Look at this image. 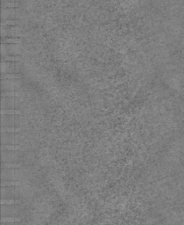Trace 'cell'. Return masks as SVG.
Returning <instances> with one entry per match:
<instances>
[{
    "label": "cell",
    "mask_w": 184,
    "mask_h": 225,
    "mask_svg": "<svg viewBox=\"0 0 184 225\" xmlns=\"http://www.w3.org/2000/svg\"><path fill=\"white\" fill-rule=\"evenodd\" d=\"M21 60L20 56L18 55H6L2 57V62H19Z\"/></svg>",
    "instance_id": "obj_10"
},
{
    "label": "cell",
    "mask_w": 184,
    "mask_h": 225,
    "mask_svg": "<svg viewBox=\"0 0 184 225\" xmlns=\"http://www.w3.org/2000/svg\"><path fill=\"white\" fill-rule=\"evenodd\" d=\"M2 169H19L23 168V164L20 163H2Z\"/></svg>",
    "instance_id": "obj_5"
},
{
    "label": "cell",
    "mask_w": 184,
    "mask_h": 225,
    "mask_svg": "<svg viewBox=\"0 0 184 225\" xmlns=\"http://www.w3.org/2000/svg\"><path fill=\"white\" fill-rule=\"evenodd\" d=\"M24 185L21 181H2L1 186H19Z\"/></svg>",
    "instance_id": "obj_13"
},
{
    "label": "cell",
    "mask_w": 184,
    "mask_h": 225,
    "mask_svg": "<svg viewBox=\"0 0 184 225\" xmlns=\"http://www.w3.org/2000/svg\"><path fill=\"white\" fill-rule=\"evenodd\" d=\"M2 205H21V202L19 199H1Z\"/></svg>",
    "instance_id": "obj_9"
},
{
    "label": "cell",
    "mask_w": 184,
    "mask_h": 225,
    "mask_svg": "<svg viewBox=\"0 0 184 225\" xmlns=\"http://www.w3.org/2000/svg\"><path fill=\"white\" fill-rule=\"evenodd\" d=\"M21 213L20 205H2L1 207V215L2 217H7V216H15L19 217V216Z\"/></svg>",
    "instance_id": "obj_3"
},
{
    "label": "cell",
    "mask_w": 184,
    "mask_h": 225,
    "mask_svg": "<svg viewBox=\"0 0 184 225\" xmlns=\"http://www.w3.org/2000/svg\"><path fill=\"white\" fill-rule=\"evenodd\" d=\"M1 54H2V57L9 55L8 54V50L6 48V45L5 44H2L1 43Z\"/></svg>",
    "instance_id": "obj_18"
},
{
    "label": "cell",
    "mask_w": 184,
    "mask_h": 225,
    "mask_svg": "<svg viewBox=\"0 0 184 225\" xmlns=\"http://www.w3.org/2000/svg\"><path fill=\"white\" fill-rule=\"evenodd\" d=\"M22 113L19 109H2L1 114L2 115H20Z\"/></svg>",
    "instance_id": "obj_6"
},
{
    "label": "cell",
    "mask_w": 184,
    "mask_h": 225,
    "mask_svg": "<svg viewBox=\"0 0 184 225\" xmlns=\"http://www.w3.org/2000/svg\"><path fill=\"white\" fill-rule=\"evenodd\" d=\"M1 96L3 98H5V97H20L21 93H19V92H3Z\"/></svg>",
    "instance_id": "obj_16"
},
{
    "label": "cell",
    "mask_w": 184,
    "mask_h": 225,
    "mask_svg": "<svg viewBox=\"0 0 184 225\" xmlns=\"http://www.w3.org/2000/svg\"><path fill=\"white\" fill-rule=\"evenodd\" d=\"M25 186H2L1 197L2 199H19L25 190Z\"/></svg>",
    "instance_id": "obj_2"
},
{
    "label": "cell",
    "mask_w": 184,
    "mask_h": 225,
    "mask_svg": "<svg viewBox=\"0 0 184 225\" xmlns=\"http://www.w3.org/2000/svg\"><path fill=\"white\" fill-rule=\"evenodd\" d=\"M20 5L16 2H7V3H3L2 7L3 8H15L19 7Z\"/></svg>",
    "instance_id": "obj_17"
},
{
    "label": "cell",
    "mask_w": 184,
    "mask_h": 225,
    "mask_svg": "<svg viewBox=\"0 0 184 225\" xmlns=\"http://www.w3.org/2000/svg\"><path fill=\"white\" fill-rule=\"evenodd\" d=\"M1 225H20V224H19V222H18V223H2Z\"/></svg>",
    "instance_id": "obj_19"
},
{
    "label": "cell",
    "mask_w": 184,
    "mask_h": 225,
    "mask_svg": "<svg viewBox=\"0 0 184 225\" xmlns=\"http://www.w3.org/2000/svg\"><path fill=\"white\" fill-rule=\"evenodd\" d=\"M22 76L19 73H5L1 75V79L3 80H9V79H19Z\"/></svg>",
    "instance_id": "obj_7"
},
{
    "label": "cell",
    "mask_w": 184,
    "mask_h": 225,
    "mask_svg": "<svg viewBox=\"0 0 184 225\" xmlns=\"http://www.w3.org/2000/svg\"><path fill=\"white\" fill-rule=\"evenodd\" d=\"M22 42V40L19 38H14V37H11V38H4L1 40L2 44H6V43H10V44H20Z\"/></svg>",
    "instance_id": "obj_8"
},
{
    "label": "cell",
    "mask_w": 184,
    "mask_h": 225,
    "mask_svg": "<svg viewBox=\"0 0 184 225\" xmlns=\"http://www.w3.org/2000/svg\"><path fill=\"white\" fill-rule=\"evenodd\" d=\"M2 163H17L20 159V154L18 151L2 150Z\"/></svg>",
    "instance_id": "obj_4"
},
{
    "label": "cell",
    "mask_w": 184,
    "mask_h": 225,
    "mask_svg": "<svg viewBox=\"0 0 184 225\" xmlns=\"http://www.w3.org/2000/svg\"><path fill=\"white\" fill-rule=\"evenodd\" d=\"M20 131L19 128H10V127H2L1 133H18Z\"/></svg>",
    "instance_id": "obj_15"
},
{
    "label": "cell",
    "mask_w": 184,
    "mask_h": 225,
    "mask_svg": "<svg viewBox=\"0 0 184 225\" xmlns=\"http://www.w3.org/2000/svg\"><path fill=\"white\" fill-rule=\"evenodd\" d=\"M26 177V170L19 169H2V181H21Z\"/></svg>",
    "instance_id": "obj_1"
},
{
    "label": "cell",
    "mask_w": 184,
    "mask_h": 225,
    "mask_svg": "<svg viewBox=\"0 0 184 225\" xmlns=\"http://www.w3.org/2000/svg\"><path fill=\"white\" fill-rule=\"evenodd\" d=\"M20 149L19 145H13V144H6L2 145L1 150H11V151H19Z\"/></svg>",
    "instance_id": "obj_11"
},
{
    "label": "cell",
    "mask_w": 184,
    "mask_h": 225,
    "mask_svg": "<svg viewBox=\"0 0 184 225\" xmlns=\"http://www.w3.org/2000/svg\"><path fill=\"white\" fill-rule=\"evenodd\" d=\"M20 23L19 20L17 19H5L4 21H2L1 23V26H17Z\"/></svg>",
    "instance_id": "obj_14"
},
{
    "label": "cell",
    "mask_w": 184,
    "mask_h": 225,
    "mask_svg": "<svg viewBox=\"0 0 184 225\" xmlns=\"http://www.w3.org/2000/svg\"><path fill=\"white\" fill-rule=\"evenodd\" d=\"M21 218L15 217V216H7V217H2L1 218V223H18L20 222Z\"/></svg>",
    "instance_id": "obj_12"
}]
</instances>
